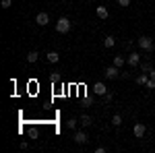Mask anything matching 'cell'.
<instances>
[{
	"label": "cell",
	"mask_w": 155,
	"mask_h": 153,
	"mask_svg": "<svg viewBox=\"0 0 155 153\" xmlns=\"http://www.w3.org/2000/svg\"><path fill=\"white\" fill-rule=\"evenodd\" d=\"M104 75H106V79H116L120 75V71H118V66L114 64V66H107L106 71H104Z\"/></svg>",
	"instance_id": "4"
},
{
	"label": "cell",
	"mask_w": 155,
	"mask_h": 153,
	"mask_svg": "<svg viewBox=\"0 0 155 153\" xmlns=\"http://www.w3.org/2000/svg\"><path fill=\"white\" fill-rule=\"evenodd\" d=\"M56 31L58 33H68L71 31V21L66 17H60L58 21H56Z\"/></svg>",
	"instance_id": "1"
},
{
	"label": "cell",
	"mask_w": 155,
	"mask_h": 153,
	"mask_svg": "<svg viewBox=\"0 0 155 153\" xmlns=\"http://www.w3.org/2000/svg\"><path fill=\"white\" fill-rule=\"evenodd\" d=\"M79 122H81V124H83V126H91V124H93V118L89 116V114H83V116H81V120H79Z\"/></svg>",
	"instance_id": "11"
},
{
	"label": "cell",
	"mask_w": 155,
	"mask_h": 153,
	"mask_svg": "<svg viewBox=\"0 0 155 153\" xmlns=\"http://www.w3.org/2000/svg\"><path fill=\"white\" fill-rule=\"evenodd\" d=\"M145 124L143 122H137V124H134V137H137V139H141V137H145Z\"/></svg>",
	"instance_id": "6"
},
{
	"label": "cell",
	"mask_w": 155,
	"mask_h": 153,
	"mask_svg": "<svg viewBox=\"0 0 155 153\" xmlns=\"http://www.w3.org/2000/svg\"><path fill=\"white\" fill-rule=\"evenodd\" d=\"M147 75H149V72H141V75L137 77V83H139V85H147V81H149Z\"/></svg>",
	"instance_id": "13"
},
{
	"label": "cell",
	"mask_w": 155,
	"mask_h": 153,
	"mask_svg": "<svg viewBox=\"0 0 155 153\" xmlns=\"http://www.w3.org/2000/svg\"><path fill=\"white\" fill-rule=\"evenodd\" d=\"M37 58H39L37 52H29V54H27V62H37Z\"/></svg>",
	"instance_id": "14"
},
{
	"label": "cell",
	"mask_w": 155,
	"mask_h": 153,
	"mask_svg": "<svg viewBox=\"0 0 155 153\" xmlns=\"http://www.w3.org/2000/svg\"><path fill=\"white\" fill-rule=\"evenodd\" d=\"M11 4H12V0H2V2H0L2 8H11Z\"/></svg>",
	"instance_id": "20"
},
{
	"label": "cell",
	"mask_w": 155,
	"mask_h": 153,
	"mask_svg": "<svg viewBox=\"0 0 155 153\" xmlns=\"http://www.w3.org/2000/svg\"><path fill=\"white\" fill-rule=\"evenodd\" d=\"M60 2H64V0H60Z\"/></svg>",
	"instance_id": "25"
},
{
	"label": "cell",
	"mask_w": 155,
	"mask_h": 153,
	"mask_svg": "<svg viewBox=\"0 0 155 153\" xmlns=\"http://www.w3.org/2000/svg\"><path fill=\"white\" fill-rule=\"evenodd\" d=\"M95 15L101 19V21H104V19H107V15H110V12H107L106 6H97V8H95Z\"/></svg>",
	"instance_id": "8"
},
{
	"label": "cell",
	"mask_w": 155,
	"mask_h": 153,
	"mask_svg": "<svg viewBox=\"0 0 155 153\" xmlns=\"http://www.w3.org/2000/svg\"><path fill=\"white\" fill-rule=\"evenodd\" d=\"M149 77H151V79L155 81V68H151V71H149Z\"/></svg>",
	"instance_id": "24"
},
{
	"label": "cell",
	"mask_w": 155,
	"mask_h": 153,
	"mask_svg": "<svg viewBox=\"0 0 155 153\" xmlns=\"http://www.w3.org/2000/svg\"><path fill=\"white\" fill-rule=\"evenodd\" d=\"M72 139H74V143H79V145H83V143H87V135H85L83 130H77Z\"/></svg>",
	"instance_id": "7"
},
{
	"label": "cell",
	"mask_w": 155,
	"mask_h": 153,
	"mask_svg": "<svg viewBox=\"0 0 155 153\" xmlns=\"http://www.w3.org/2000/svg\"><path fill=\"white\" fill-rule=\"evenodd\" d=\"M46 58H48V62L56 64V62L60 60V54H58V52H48V54H46Z\"/></svg>",
	"instance_id": "10"
},
{
	"label": "cell",
	"mask_w": 155,
	"mask_h": 153,
	"mask_svg": "<svg viewBox=\"0 0 155 153\" xmlns=\"http://www.w3.org/2000/svg\"><path fill=\"white\" fill-rule=\"evenodd\" d=\"M145 87H147V89H155V81L151 79V77H149V81H147V85H145Z\"/></svg>",
	"instance_id": "22"
},
{
	"label": "cell",
	"mask_w": 155,
	"mask_h": 153,
	"mask_svg": "<svg viewBox=\"0 0 155 153\" xmlns=\"http://www.w3.org/2000/svg\"><path fill=\"white\" fill-rule=\"evenodd\" d=\"M112 124H114V126H120V124H122V116H120V114H114V116H112Z\"/></svg>",
	"instance_id": "15"
},
{
	"label": "cell",
	"mask_w": 155,
	"mask_h": 153,
	"mask_svg": "<svg viewBox=\"0 0 155 153\" xmlns=\"http://www.w3.org/2000/svg\"><path fill=\"white\" fill-rule=\"evenodd\" d=\"M118 4H120V6H128V4H130V0H118Z\"/></svg>",
	"instance_id": "23"
},
{
	"label": "cell",
	"mask_w": 155,
	"mask_h": 153,
	"mask_svg": "<svg viewBox=\"0 0 155 153\" xmlns=\"http://www.w3.org/2000/svg\"><path fill=\"white\" fill-rule=\"evenodd\" d=\"M139 48L145 50V52H151V50H153V39H151V37H147V35L139 37Z\"/></svg>",
	"instance_id": "2"
},
{
	"label": "cell",
	"mask_w": 155,
	"mask_h": 153,
	"mask_svg": "<svg viewBox=\"0 0 155 153\" xmlns=\"http://www.w3.org/2000/svg\"><path fill=\"white\" fill-rule=\"evenodd\" d=\"M126 62H128V66H139V62H141V54H139V52H130Z\"/></svg>",
	"instance_id": "3"
},
{
	"label": "cell",
	"mask_w": 155,
	"mask_h": 153,
	"mask_svg": "<svg viewBox=\"0 0 155 153\" xmlns=\"http://www.w3.org/2000/svg\"><path fill=\"white\" fill-rule=\"evenodd\" d=\"M93 89H95V95H106L107 93V87L104 85V83H95V87H93Z\"/></svg>",
	"instance_id": "9"
},
{
	"label": "cell",
	"mask_w": 155,
	"mask_h": 153,
	"mask_svg": "<svg viewBox=\"0 0 155 153\" xmlns=\"http://www.w3.org/2000/svg\"><path fill=\"white\" fill-rule=\"evenodd\" d=\"M101 97H104V101H112L114 93H112V91H107V93H106V95H101Z\"/></svg>",
	"instance_id": "21"
},
{
	"label": "cell",
	"mask_w": 155,
	"mask_h": 153,
	"mask_svg": "<svg viewBox=\"0 0 155 153\" xmlns=\"http://www.w3.org/2000/svg\"><path fill=\"white\" fill-rule=\"evenodd\" d=\"M124 62H126V60L122 58V56H116V58H114V64H116L118 68H120V66H122V64H124Z\"/></svg>",
	"instance_id": "17"
},
{
	"label": "cell",
	"mask_w": 155,
	"mask_h": 153,
	"mask_svg": "<svg viewBox=\"0 0 155 153\" xmlns=\"http://www.w3.org/2000/svg\"><path fill=\"white\" fill-rule=\"evenodd\" d=\"M66 126H68V128H72V130H77V118H71V120L66 122Z\"/></svg>",
	"instance_id": "16"
},
{
	"label": "cell",
	"mask_w": 155,
	"mask_h": 153,
	"mask_svg": "<svg viewBox=\"0 0 155 153\" xmlns=\"http://www.w3.org/2000/svg\"><path fill=\"white\" fill-rule=\"evenodd\" d=\"M35 23L41 25V27H44V25H48V23H50V15H48V12H37Z\"/></svg>",
	"instance_id": "5"
},
{
	"label": "cell",
	"mask_w": 155,
	"mask_h": 153,
	"mask_svg": "<svg viewBox=\"0 0 155 153\" xmlns=\"http://www.w3.org/2000/svg\"><path fill=\"white\" fill-rule=\"evenodd\" d=\"M50 81H52V83H58L60 81V75H58V72H52V75H50Z\"/></svg>",
	"instance_id": "18"
},
{
	"label": "cell",
	"mask_w": 155,
	"mask_h": 153,
	"mask_svg": "<svg viewBox=\"0 0 155 153\" xmlns=\"http://www.w3.org/2000/svg\"><path fill=\"white\" fill-rule=\"evenodd\" d=\"M104 46H106V48H114V46H116V37L107 35L106 39H104Z\"/></svg>",
	"instance_id": "12"
},
{
	"label": "cell",
	"mask_w": 155,
	"mask_h": 153,
	"mask_svg": "<svg viewBox=\"0 0 155 153\" xmlns=\"http://www.w3.org/2000/svg\"><path fill=\"white\" fill-rule=\"evenodd\" d=\"M151 68H153V66H151L149 62H145V64H141V71H143V72H149Z\"/></svg>",
	"instance_id": "19"
}]
</instances>
